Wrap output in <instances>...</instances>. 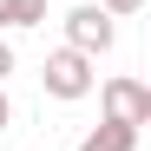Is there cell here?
Listing matches in <instances>:
<instances>
[{
    "label": "cell",
    "instance_id": "52a82bcc",
    "mask_svg": "<svg viewBox=\"0 0 151 151\" xmlns=\"http://www.w3.org/2000/svg\"><path fill=\"white\" fill-rule=\"evenodd\" d=\"M7 72H13V46L0 40V86H7Z\"/></svg>",
    "mask_w": 151,
    "mask_h": 151
},
{
    "label": "cell",
    "instance_id": "277c9868",
    "mask_svg": "<svg viewBox=\"0 0 151 151\" xmlns=\"http://www.w3.org/2000/svg\"><path fill=\"white\" fill-rule=\"evenodd\" d=\"M132 145H138L132 125H92V132L79 138V151H132Z\"/></svg>",
    "mask_w": 151,
    "mask_h": 151
},
{
    "label": "cell",
    "instance_id": "3957f363",
    "mask_svg": "<svg viewBox=\"0 0 151 151\" xmlns=\"http://www.w3.org/2000/svg\"><path fill=\"white\" fill-rule=\"evenodd\" d=\"M112 40H118V27H112L105 7H72L66 13V46H72V53L99 59V53H112Z\"/></svg>",
    "mask_w": 151,
    "mask_h": 151
},
{
    "label": "cell",
    "instance_id": "ba28073f",
    "mask_svg": "<svg viewBox=\"0 0 151 151\" xmlns=\"http://www.w3.org/2000/svg\"><path fill=\"white\" fill-rule=\"evenodd\" d=\"M7 125H13V99L0 92V132H7Z\"/></svg>",
    "mask_w": 151,
    "mask_h": 151
},
{
    "label": "cell",
    "instance_id": "8992f818",
    "mask_svg": "<svg viewBox=\"0 0 151 151\" xmlns=\"http://www.w3.org/2000/svg\"><path fill=\"white\" fill-rule=\"evenodd\" d=\"M99 7H105L112 20H125V13H138V7H145V0H99Z\"/></svg>",
    "mask_w": 151,
    "mask_h": 151
},
{
    "label": "cell",
    "instance_id": "7a4b0ae2",
    "mask_svg": "<svg viewBox=\"0 0 151 151\" xmlns=\"http://www.w3.org/2000/svg\"><path fill=\"white\" fill-rule=\"evenodd\" d=\"M99 99H105V125H151V86L145 79H105L99 86Z\"/></svg>",
    "mask_w": 151,
    "mask_h": 151
},
{
    "label": "cell",
    "instance_id": "6da1fadb",
    "mask_svg": "<svg viewBox=\"0 0 151 151\" xmlns=\"http://www.w3.org/2000/svg\"><path fill=\"white\" fill-rule=\"evenodd\" d=\"M40 79H46V92L53 99H86L92 86H99V72H92V59L86 53H72V46H59V53H46V66H40Z\"/></svg>",
    "mask_w": 151,
    "mask_h": 151
},
{
    "label": "cell",
    "instance_id": "5b68a950",
    "mask_svg": "<svg viewBox=\"0 0 151 151\" xmlns=\"http://www.w3.org/2000/svg\"><path fill=\"white\" fill-rule=\"evenodd\" d=\"M46 0H0V27H40Z\"/></svg>",
    "mask_w": 151,
    "mask_h": 151
}]
</instances>
